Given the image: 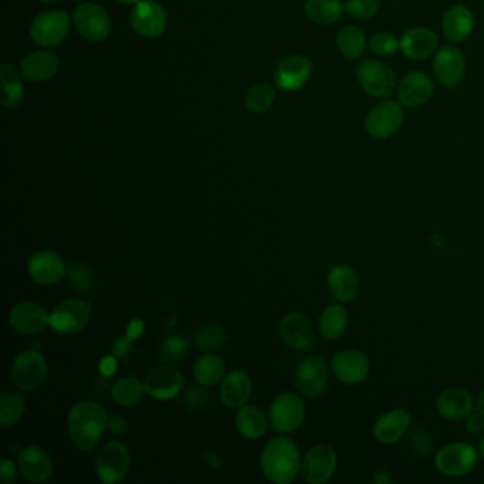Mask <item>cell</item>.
<instances>
[{
	"label": "cell",
	"instance_id": "6da1fadb",
	"mask_svg": "<svg viewBox=\"0 0 484 484\" xmlns=\"http://www.w3.org/2000/svg\"><path fill=\"white\" fill-rule=\"evenodd\" d=\"M68 434L80 450L88 452L96 448L108 426L105 409L94 401H81L68 413Z\"/></svg>",
	"mask_w": 484,
	"mask_h": 484
},
{
	"label": "cell",
	"instance_id": "7a4b0ae2",
	"mask_svg": "<svg viewBox=\"0 0 484 484\" xmlns=\"http://www.w3.org/2000/svg\"><path fill=\"white\" fill-rule=\"evenodd\" d=\"M298 446L288 436H277L263 449L260 466L265 479L274 484H290L302 470Z\"/></svg>",
	"mask_w": 484,
	"mask_h": 484
},
{
	"label": "cell",
	"instance_id": "3957f363",
	"mask_svg": "<svg viewBox=\"0 0 484 484\" xmlns=\"http://www.w3.org/2000/svg\"><path fill=\"white\" fill-rule=\"evenodd\" d=\"M480 452L466 442H453L439 449L434 467L446 477H463L472 473L479 463Z\"/></svg>",
	"mask_w": 484,
	"mask_h": 484
},
{
	"label": "cell",
	"instance_id": "277c9868",
	"mask_svg": "<svg viewBox=\"0 0 484 484\" xmlns=\"http://www.w3.org/2000/svg\"><path fill=\"white\" fill-rule=\"evenodd\" d=\"M356 76L359 86L363 87V90L371 97L387 100L398 87L392 68L385 65L384 61L375 58L359 61L356 68Z\"/></svg>",
	"mask_w": 484,
	"mask_h": 484
},
{
	"label": "cell",
	"instance_id": "5b68a950",
	"mask_svg": "<svg viewBox=\"0 0 484 484\" xmlns=\"http://www.w3.org/2000/svg\"><path fill=\"white\" fill-rule=\"evenodd\" d=\"M305 418V405L298 395L291 392L277 395L269 409V420L279 434H291L302 426Z\"/></svg>",
	"mask_w": 484,
	"mask_h": 484
},
{
	"label": "cell",
	"instance_id": "8992f818",
	"mask_svg": "<svg viewBox=\"0 0 484 484\" xmlns=\"http://www.w3.org/2000/svg\"><path fill=\"white\" fill-rule=\"evenodd\" d=\"M12 380L25 392L36 391L46 382L47 363L39 351H23L13 359L11 366Z\"/></svg>",
	"mask_w": 484,
	"mask_h": 484
},
{
	"label": "cell",
	"instance_id": "52a82bcc",
	"mask_svg": "<svg viewBox=\"0 0 484 484\" xmlns=\"http://www.w3.org/2000/svg\"><path fill=\"white\" fill-rule=\"evenodd\" d=\"M72 20L65 11L42 12L33 20L30 36L42 47H54L63 43L70 33Z\"/></svg>",
	"mask_w": 484,
	"mask_h": 484
},
{
	"label": "cell",
	"instance_id": "ba28073f",
	"mask_svg": "<svg viewBox=\"0 0 484 484\" xmlns=\"http://www.w3.org/2000/svg\"><path fill=\"white\" fill-rule=\"evenodd\" d=\"M91 317V305L80 298H67L50 312L49 326L61 335H73L83 330Z\"/></svg>",
	"mask_w": 484,
	"mask_h": 484
},
{
	"label": "cell",
	"instance_id": "9c48e42d",
	"mask_svg": "<svg viewBox=\"0 0 484 484\" xmlns=\"http://www.w3.org/2000/svg\"><path fill=\"white\" fill-rule=\"evenodd\" d=\"M73 22L80 36L91 43L107 39L111 32V19L103 6L84 2L73 13Z\"/></svg>",
	"mask_w": 484,
	"mask_h": 484
},
{
	"label": "cell",
	"instance_id": "30bf717a",
	"mask_svg": "<svg viewBox=\"0 0 484 484\" xmlns=\"http://www.w3.org/2000/svg\"><path fill=\"white\" fill-rule=\"evenodd\" d=\"M403 124V105L399 101L385 100L371 108L365 119L366 133L375 140H388Z\"/></svg>",
	"mask_w": 484,
	"mask_h": 484
},
{
	"label": "cell",
	"instance_id": "8fae6325",
	"mask_svg": "<svg viewBox=\"0 0 484 484\" xmlns=\"http://www.w3.org/2000/svg\"><path fill=\"white\" fill-rule=\"evenodd\" d=\"M129 466L131 456L128 448L119 441L108 442L96 459V473L104 484L121 481L128 474Z\"/></svg>",
	"mask_w": 484,
	"mask_h": 484
},
{
	"label": "cell",
	"instance_id": "7c38bea8",
	"mask_svg": "<svg viewBox=\"0 0 484 484\" xmlns=\"http://www.w3.org/2000/svg\"><path fill=\"white\" fill-rule=\"evenodd\" d=\"M131 27L138 36L157 39L162 36L168 26V15L162 4L155 0H140L129 16Z\"/></svg>",
	"mask_w": 484,
	"mask_h": 484
},
{
	"label": "cell",
	"instance_id": "4fadbf2b",
	"mask_svg": "<svg viewBox=\"0 0 484 484\" xmlns=\"http://www.w3.org/2000/svg\"><path fill=\"white\" fill-rule=\"evenodd\" d=\"M328 377V365L323 357H305L296 368V387L304 398H319L327 389Z\"/></svg>",
	"mask_w": 484,
	"mask_h": 484
},
{
	"label": "cell",
	"instance_id": "5bb4252c",
	"mask_svg": "<svg viewBox=\"0 0 484 484\" xmlns=\"http://www.w3.org/2000/svg\"><path fill=\"white\" fill-rule=\"evenodd\" d=\"M337 466V452L331 446H312L303 459L302 474L307 483L326 484L333 479Z\"/></svg>",
	"mask_w": 484,
	"mask_h": 484
},
{
	"label": "cell",
	"instance_id": "9a60e30c",
	"mask_svg": "<svg viewBox=\"0 0 484 484\" xmlns=\"http://www.w3.org/2000/svg\"><path fill=\"white\" fill-rule=\"evenodd\" d=\"M331 371L342 384L359 385L370 377L371 363L364 352L354 349L344 350L334 356Z\"/></svg>",
	"mask_w": 484,
	"mask_h": 484
},
{
	"label": "cell",
	"instance_id": "2e32d148",
	"mask_svg": "<svg viewBox=\"0 0 484 484\" xmlns=\"http://www.w3.org/2000/svg\"><path fill=\"white\" fill-rule=\"evenodd\" d=\"M279 334L284 344L295 351H307L316 340L309 317L303 312H288L279 324Z\"/></svg>",
	"mask_w": 484,
	"mask_h": 484
},
{
	"label": "cell",
	"instance_id": "e0dca14e",
	"mask_svg": "<svg viewBox=\"0 0 484 484\" xmlns=\"http://www.w3.org/2000/svg\"><path fill=\"white\" fill-rule=\"evenodd\" d=\"M434 77L442 86L453 88L462 81L466 73V58L460 49L445 46L434 53Z\"/></svg>",
	"mask_w": 484,
	"mask_h": 484
},
{
	"label": "cell",
	"instance_id": "ac0fdd59",
	"mask_svg": "<svg viewBox=\"0 0 484 484\" xmlns=\"http://www.w3.org/2000/svg\"><path fill=\"white\" fill-rule=\"evenodd\" d=\"M312 63L302 54H291L277 65L274 83L283 91L300 90L311 77Z\"/></svg>",
	"mask_w": 484,
	"mask_h": 484
},
{
	"label": "cell",
	"instance_id": "d6986e66",
	"mask_svg": "<svg viewBox=\"0 0 484 484\" xmlns=\"http://www.w3.org/2000/svg\"><path fill=\"white\" fill-rule=\"evenodd\" d=\"M185 380L182 373L169 365L157 366L144 380L145 394L157 401H171L182 391Z\"/></svg>",
	"mask_w": 484,
	"mask_h": 484
},
{
	"label": "cell",
	"instance_id": "ffe728a7",
	"mask_svg": "<svg viewBox=\"0 0 484 484\" xmlns=\"http://www.w3.org/2000/svg\"><path fill=\"white\" fill-rule=\"evenodd\" d=\"M476 401L473 395L460 387L446 388L436 399V411L443 419L450 422L466 420L474 412Z\"/></svg>",
	"mask_w": 484,
	"mask_h": 484
},
{
	"label": "cell",
	"instance_id": "44dd1931",
	"mask_svg": "<svg viewBox=\"0 0 484 484\" xmlns=\"http://www.w3.org/2000/svg\"><path fill=\"white\" fill-rule=\"evenodd\" d=\"M434 91V81L422 72L408 73L396 87L399 103L408 108L424 107L431 100Z\"/></svg>",
	"mask_w": 484,
	"mask_h": 484
},
{
	"label": "cell",
	"instance_id": "7402d4cb",
	"mask_svg": "<svg viewBox=\"0 0 484 484\" xmlns=\"http://www.w3.org/2000/svg\"><path fill=\"white\" fill-rule=\"evenodd\" d=\"M30 279L40 286H51L65 277V263L56 251H37L27 263Z\"/></svg>",
	"mask_w": 484,
	"mask_h": 484
},
{
	"label": "cell",
	"instance_id": "603a6c76",
	"mask_svg": "<svg viewBox=\"0 0 484 484\" xmlns=\"http://www.w3.org/2000/svg\"><path fill=\"white\" fill-rule=\"evenodd\" d=\"M411 425L412 417L406 409H392L378 418L373 425V438L377 439L380 445H395L405 436Z\"/></svg>",
	"mask_w": 484,
	"mask_h": 484
},
{
	"label": "cell",
	"instance_id": "cb8c5ba5",
	"mask_svg": "<svg viewBox=\"0 0 484 484\" xmlns=\"http://www.w3.org/2000/svg\"><path fill=\"white\" fill-rule=\"evenodd\" d=\"M439 37L426 27H412L406 30L399 40V50L406 58L413 61L426 60L438 51Z\"/></svg>",
	"mask_w": 484,
	"mask_h": 484
},
{
	"label": "cell",
	"instance_id": "d4e9b609",
	"mask_svg": "<svg viewBox=\"0 0 484 484\" xmlns=\"http://www.w3.org/2000/svg\"><path fill=\"white\" fill-rule=\"evenodd\" d=\"M19 470L30 483H43L53 473V460L40 446H26L19 453Z\"/></svg>",
	"mask_w": 484,
	"mask_h": 484
},
{
	"label": "cell",
	"instance_id": "484cf974",
	"mask_svg": "<svg viewBox=\"0 0 484 484\" xmlns=\"http://www.w3.org/2000/svg\"><path fill=\"white\" fill-rule=\"evenodd\" d=\"M49 319L50 314H47L46 310L35 302L18 303L9 314L12 328L25 335L43 331L49 326Z\"/></svg>",
	"mask_w": 484,
	"mask_h": 484
},
{
	"label": "cell",
	"instance_id": "4316f807",
	"mask_svg": "<svg viewBox=\"0 0 484 484\" xmlns=\"http://www.w3.org/2000/svg\"><path fill=\"white\" fill-rule=\"evenodd\" d=\"M22 74L32 83H42L53 79L60 68V58L50 50H37L27 54L20 63Z\"/></svg>",
	"mask_w": 484,
	"mask_h": 484
},
{
	"label": "cell",
	"instance_id": "83f0119b",
	"mask_svg": "<svg viewBox=\"0 0 484 484\" xmlns=\"http://www.w3.org/2000/svg\"><path fill=\"white\" fill-rule=\"evenodd\" d=\"M331 295L342 304L354 302L359 295V277L356 270L347 265H334L327 276Z\"/></svg>",
	"mask_w": 484,
	"mask_h": 484
},
{
	"label": "cell",
	"instance_id": "f1b7e54d",
	"mask_svg": "<svg viewBox=\"0 0 484 484\" xmlns=\"http://www.w3.org/2000/svg\"><path fill=\"white\" fill-rule=\"evenodd\" d=\"M474 29V15L463 4H456L445 12L442 18V30L446 39L453 43H462L469 39Z\"/></svg>",
	"mask_w": 484,
	"mask_h": 484
},
{
	"label": "cell",
	"instance_id": "f546056e",
	"mask_svg": "<svg viewBox=\"0 0 484 484\" xmlns=\"http://www.w3.org/2000/svg\"><path fill=\"white\" fill-rule=\"evenodd\" d=\"M251 378L248 373L234 370L223 377L220 384V401L230 409H239L246 405L250 398Z\"/></svg>",
	"mask_w": 484,
	"mask_h": 484
},
{
	"label": "cell",
	"instance_id": "4dcf8cb0",
	"mask_svg": "<svg viewBox=\"0 0 484 484\" xmlns=\"http://www.w3.org/2000/svg\"><path fill=\"white\" fill-rule=\"evenodd\" d=\"M234 424H236L237 432L243 438L250 439V441H257L265 436L269 425L262 409L253 405H243L239 408L234 418Z\"/></svg>",
	"mask_w": 484,
	"mask_h": 484
},
{
	"label": "cell",
	"instance_id": "1f68e13d",
	"mask_svg": "<svg viewBox=\"0 0 484 484\" xmlns=\"http://www.w3.org/2000/svg\"><path fill=\"white\" fill-rule=\"evenodd\" d=\"M0 77H2V94H0L2 107H18L25 96V86H23L20 73L13 65H0Z\"/></svg>",
	"mask_w": 484,
	"mask_h": 484
},
{
	"label": "cell",
	"instance_id": "d6a6232c",
	"mask_svg": "<svg viewBox=\"0 0 484 484\" xmlns=\"http://www.w3.org/2000/svg\"><path fill=\"white\" fill-rule=\"evenodd\" d=\"M349 319V311L342 303L328 305L319 316V333L323 334L327 340H337L347 330Z\"/></svg>",
	"mask_w": 484,
	"mask_h": 484
},
{
	"label": "cell",
	"instance_id": "836d02e7",
	"mask_svg": "<svg viewBox=\"0 0 484 484\" xmlns=\"http://www.w3.org/2000/svg\"><path fill=\"white\" fill-rule=\"evenodd\" d=\"M304 12L316 25L330 26L340 20L345 8L341 0H307Z\"/></svg>",
	"mask_w": 484,
	"mask_h": 484
},
{
	"label": "cell",
	"instance_id": "e575fe53",
	"mask_svg": "<svg viewBox=\"0 0 484 484\" xmlns=\"http://www.w3.org/2000/svg\"><path fill=\"white\" fill-rule=\"evenodd\" d=\"M337 46L345 58L357 60L363 58L368 42L365 33L359 29L358 26H345L338 32Z\"/></svg>",
	"mask_w": 484,
	"mask_h": 484
},
{
	"label": "cell",
	"instance_id": "d590c367",
	"mask_svg": "<svg viewBox=\"0 0 484 484\" xmlns=\"http://www.w3.org/2000/svg\"><path fill=\"white\" fill-rule=\"evenodd\" d=\"M225 364L215 354H204L194 364V378L197 384L204 387H213L223 380Z\"/></svg>",
	"mask_w": 484,
	"mask_h": 484
},
{
	"label": "cell",
	"instance_id": "8d00e7d4",
	"mask_svg": "<svg viewBox=\"0 0 484 484\" xmlns=\"http://www.w3.org/2000/svg\"><path fill=\"white\" fill-rule=\"evenodd\" d=\"M144 392V382H140L136 378L127 377L115 382L111 396L115 403L122 408H133L142 399Z\"/></svg>",
	"mask_w": 484,
	"mask_h": 484
},
{
	"label": "cell",
	"instance_id": "74e56055",
	"mask_svg": "<svg viewBox=\"0 0 484 484\" xmlns=\"http://www.w3.org/2000/svg\"><path fill=\"white\" fill-rule=\"evenodd\" d=\"M26 411V399L18 392H4L0 399V426H13Z\"/></svg>",
	"mask_w": 484,
	"mask_h": 484
},
{
	"label": "cell",
	"instance_id": "f35d334b",
	"mask_svg": "<svg viewBox=\"0 0 484 484\" xmlns=\"http://www.w3.org/2000/svg\"><path fill=\"white\" fill-rule=\"evenodd\" d=\"M274 101H276V90L270 84H257L249 90L244 104L248 111L262 114L273 107Z\"/></svg>",
	"mask_w": 484,
	"mask_h": 484
},
{
	"label": "cell",
	"instance_id": "ab89813d",
	"mask_svg": "<svg viewBox=\"0 0 484 484\" xmlns=\"http://www.w3.org/2000/svg\"><path fill=\"white\" fill-rule=\"evenodd\" d=\"M227 334L218 324L202 327L195 335V345L201 351L212 352L222 349L227 344Z\"/></svg>",
	"mask_w": 484,
	"mask_h": 484
},
{
	"label": "cell",
	"instance_id": "60d3db41",
	"mask_svg": "<svg viewBox=\"0 0 484 484\" xmlns=\"http://www.w3.org/2000/svg\"><path fill=\"white\" fill-rule=\"evenodd\" d=\"M368 46H370V50L378 58H387V56H391L398 50L399 40L392 33L378 32L373 33L371 36Z\"/></svg>",
	"mask_w": 484,
	"mask_h": 484
},
{
	"label": "cell",
	"instance_id": "b9f144b4",
	"mask_svg": "<svg viewBox=\"0 0 484 484\" xmlns=\"http://www.w3.org/2000/svg\"><path fill=\"white\" fill-rule=\"evenodd\" d=\"M188 351V341L187 338L182 337V335H169L162 342L161 354L162 359L164 361H168V363H176L180 361L181 358L185 357Z\"/></svg>",
	"mask_w": 484,
	"mask_h": 484
},
{
	"label": "cell",
	"instance_id": "7bdbcfd3",
	"mask_svg": "<svg viewBox=\"0 0 484 484\" xmlns=\"http://www.w3.org/2000/svg\"><path fill=\"white\" fill-rule=\"evenodd\" d=\"M68 277H70V281H72L73 286H74L77 290L84 291V293L90 290V288H93L94 283H96L94 273L91 272L90 267L84 265V263H74V265H70V269H68Z\"/></svg>",
	"mask_w": 484,
	"mask_h": 484
},
{
	"label": "cell",
	"instance_id": "ee69618b",
	"mask_svg": "<svg viewBox=\"0 0 484 484\" xmlns=\"http://www.w3.org/2000/svg\"><path fill=\"white\" fill-rule=\"evenodd\" d=\"M344 8L351 18L366 20L377 15L380 2L378 0H345Z\"/></svg>",
	"mask_w": 484,
	"mask_h": 484
},
{
	"label": "cell",
	"instance_id": "f6af8a7d",
	"mask_svg": "<svg viewBox=\"0 0 484 484\" xmlns=\"http://www.w3.org/2000/svg\"><path fill=\"white\" fill-rule=\"evenodd\" d=\"M409 445L412 448L413 452L417 455L429 456L434 449V439H432L431 432L425 429L424 426H415L411 434H409Z\"/></svg>",
	"mask_w": 484,
	"mask_h": 484
},
{
	"label": "cell",
	"instance_id": "bcb514c9",
	"mask_svg": "<svg viewBox=\"0 0 484 484\" xmlns=\"http://www.w3.org/2000/svg\"><path fill=\"white\" fill-rule=\"evenodd\" d=\"M206 402H208V395L204 392V385L197 384L195 387H190L185 394V405L194 411L204 408Z\"/></svg>",
	"mask_w": 484,
	"mask_h": 484
},
{
	"label": "cell",
	"instance_id": "7dc6e473",
	"mask_svg": "<svg viewBox=\"0 0 484 484\" xmlns=\"http://www.w3.org/2000/svg\"><path fill=\"white\" fill-rule=\"evenodd\" d=\"M133 351V340H129L127 335L117 338L112 344V354L119 358H127Z\"/></svg>",
	"mask_w": 484,
	"mask_h": 484
},
{
	"label": "cell",
	"instance_id": "c3c4849f",
	"mask_svg": "<svg viewBox=\"0 0 484 484\" xmlns=\"http://www.w3.org/2000/svg\"><path fill=\"white\" fill-rule=\"evenodd\" d=\"M0 476H2V481L4 484L15 483L16 479H18V469H16L13 462L6 459V457L2 459V473H0Z\"/></svg>",
	"mask_w": 484,
	"mask_h": 484
},
{
	"label": "cell",
	"instance_id": "681fc988",
	"mask_svg": "<svg viewBox=\"0 0 484 484\" xmlns=\"http://www.w3.org/2000/svg\"><path fill=\"white\" fill-rule=\"evenodd\" d=\"M484 429V417L480 412L470 413L469 417L466 419V431L469 434H479V432L483 431Z\"/></svg>",
	"mask_w": 484,
	"mask_h": 484
},
{
	"label": "cell",
	"instance_id": "f907efd6",
	"mask_svg": "<svg viewBox=\"0 0 484 484\" xmlns=\"http://www.w3.org/2000/svg\"><path fill=\"white\" fill-rule=\"evenodd\" d=\"M117 359L114 358V356H108L104 357V358L101 359L100 363V371L103 375H105V377H112L114 375L115 371H117Z\"/></svg>",
	"mask_w": 484,
	"mask_h": 484
},
{
	"label": "cell",
	"instance_id": "816d5d0a",
	"mask_svg": "<svg viewBox=\"0 0 484 484\" xmlns=\"http://www.w3.org/2000/svg\"><path fill=\"white\" fill-rule=\"evenodd\" d=\"M144 334V321H141V319H133L131 323L128 324V328H127V337L129 338V340H136V338H140L141 335Z\"/></svg>",
	"mask_w": 484,
	"mask_h": 484
},
{
	"label": "cell",
	"instance_id": "f5cc1de1",
	"mask_svg": "<svg viewBox=\"0 0 484 484\" xmlns=\"http://www.w3.org/2000/svg\"><path fill=\"white\" fill-rule=\"evenodd\" d=\"M108 427L110 431L114 434H124L128 429V425H127V420L122 419L121 417H112L111 419H108Z\"/></svg>",
	"mask_w": 484,
	"mask_h": 484
},
{
	"label": "cell",
	"instance_id": "db71d44e",
	"mask_svg": "<svg viewBox=\"0 0 484 484\" xmlns=\"http://www.w3.org/2000/svg\"><path fill=\"white\" fill-rule=\"evenodd\" d=\"M373 483L375 484H389L394 481L391 474L388 473L387 470H378L377 473L373 474Z\"/></svg>",
	"mask_w": 484,
	"mask_h": 484
},
{
	"label": "cell",
	"instance_id": "11a10c76",
	"mask_svg": "<svg viewBox=\"0 0 484 484\" xmlns=\"http://www.w3.org/2000/svg\"><path fill=\"white\" fill-rule=\"evenodd\" d=\"M476 411L477 412H480L484 417V388L477 394Z\"/></svg>",
	"mask_w": 484,
	"mask_h": 484
},
{
	"label": "cell",
	"instance_id": "9f6ffc18",
	"mask_svg": "<svg viewBox=\"0 0 484 484\" xmlns=\"http://www.w3.org/2000/svg\"><path fill=\"white\" fill-rule=\"evenodd\" d=\"M117 2H119V4H138L140 0H117Z\"/></svg>",
	"mask_w": 484,
	"mask_h": 484
},
{
	"label": "cell",
	"instance_id": "6f0895ef",
	"mask_svg": "<svg viewBox=\"0 0 484 484\" xmlns=\"http://www.w3.org/2000/svg\"><path fill=\"white\" fill-rule=\"evenodd\" d=\"M479 452H480V456L484 459V436L483 439H481L480 446H479Z\"/></svg>",
	"mask_w": 484,
	"mask_h": 484
},
{
	"label": "cell",
	"instance_id": "680465c9",
	"mask_svg": "<svg viewBox=\"0 0 484 484\" xmlns=\"http://www.w3.org/2000/svg\"><path fill=\"white\" fill-rule=\"evenodd\" d=\"M40 2L44 4H56V2H58V0H40Z\"/></svg>",
	"mask_w": 484,
	"mask_h": 484
},
{
	"label": "cell",
	"instance_id": "91938a15",
	"mask_svg": "<svg viewBox=\"0 0 484 484\" xmlns=\"http://www.w3.org/2000/svg\"><path fill=\"white\" fill-rule=\"evenodd\" d=\"M76 2H86V0H76Z\"/></svg>",
	"mask_w": 484,
	"mask_h": 484
}]
</instances>
